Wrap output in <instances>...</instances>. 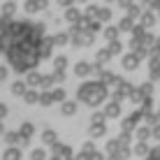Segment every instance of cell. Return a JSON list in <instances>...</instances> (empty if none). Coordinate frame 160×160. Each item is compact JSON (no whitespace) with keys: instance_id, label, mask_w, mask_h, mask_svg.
Returning a JSON list of instances; mask_svg holds the SVG:
<instances>
[{"instance_id":"obj_1","label":"cell","mask_w":160,"mask_h":160,"mask_svg":"<svg viewBox=\"0 0 160 160\" xmlns=\"http://www.w3.org/2000/svg\"><path fill=\"white\" fill-rule=\"evenodd\" d=\"M0 51L16 72L35 68L44 51L42 28L30 21H5L0 23Z\"/></svg>"}]
</instances>
